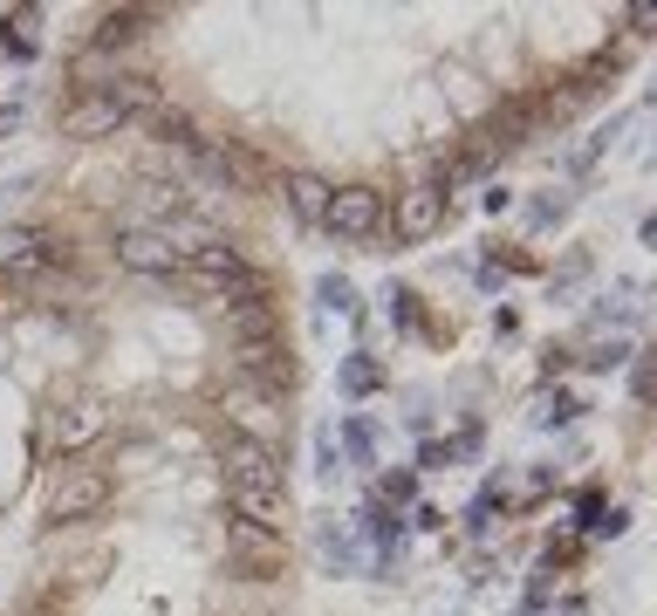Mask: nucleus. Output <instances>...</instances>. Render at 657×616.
<instances>
[{
    "label": "nucleus",
    "mask_w": 657,
    "mask_h": 616,
    "mask_svg": "<svg viewBox=\"0 0 657 616\" xmlns=\"http://www.w3.org/2000/svg\"><path fill=\"white\" fill-rule=\"evenodd\" d=\"M179 281H192V287H213V295H261V274L246 267V254L233 240H205V246H192V254H179Z\"/></svg>",
    "instance_id": "f257e3e1"
},
{
    "label": "nucleus",
    "mask_w": 657,
    "mask_h": 616,
    "mask_svg": "<svg viewBox=\"0 0 657 616\" xmlns=\"http://www.w3.org/2000/svg\"><path fill=\"white\" fill-rule=\"evenodd\" d=\"M110 501H117V473L97 466V460H69V466H55V479H49V521H90V514H103Z\"/></svg>",
    "instance_id": "f03ea898"
},
{
    "label": "nucleus",
    "mask_w": 657,
    "mask_h": 616,
    "mask_svg": "<svg viewBox=\"0 0 657 616\" xmlns=\"http://www.w3.org/2000/svg\"><path fill=\"white\" fill-rule=\"evenodd\" d=\"M213 452H220V466H226V486H281L274 445H261L254 432L220 425V432H213Z\"/></svg>",
    "instance_id": "7ed1b4c3"
},
{
    "label": "nucleus",
    "mask_w": 657,
    "mask_h": 616,
    "mask_svg": "<svg viewBox=\"0 0 657 616\" xmlns=\"http://www.w3.org/2000/svg\"><path fill=\"white\" fill-rule=\"evenodd\" d=\"M281 562H287L281 534L246 527V521H226V568H233V575H246V583H274Z\"/></svg>",
    "instance_id": "20e7f679"
},
{
    "label": "nucleus",
    "mask_w": 657,
    "mask_h": 616,
    "mask_svg": "<svg viewBox=\"0 0 657 616\" xmlns=\"http://www.w3.org/2000/svg\"><path fill=\"white\" fill-rule=\"evenodd\" d=\"M445 213H452L445 185H404L397 205H391V233H397L404 246H425L432 233H445Z\"/></svg>",
    "instance_id": "39448f33"
},
{
    "label": "nucleus",
    "mask_w": 657,
    "mask_h": 616,
    "mask_svg": "<svg viewBox=\"0 0 657 616\" xmlns=\"http://www.w3.org/2000/svg\"><path fill=\"white\" fill-rule=\"evenodd\" d=\"M336 240H370L384 233V192L377 185H336L328 192V220H322Z\"/></svg>",
    "instance_id": "423d86ee"
},
{
    "label": "nucleus",
    "mask_w": 657,
    "mask_h": 616,
    "mask_svg": "<svg viewBox=\"0 0 657 616\" xmlns=\"http://www.w3.org/2000/svg\"><path fill=\"white\" fill-rule=\"evenodd\" d=\"M123 123H131V117H123L103 90H75V97L62 103V117H55V131L75 138V144H97V138H117Z\"/></svg>",
    "instance_id": "0eeeda50"
},
{
    "label": "nucleus",
    "mask_w": 657,
    "mask_h": 616,
    "mask_svg": "<svg viewBox=\"0 0 657 616\" xmlns=\"http://www.w3.org/2000/svg\"><path fill=\"white\" fill-rule=\"evenodd\" d=\"M55 261H69V240L41 226H0V274H41Z\"/></svg>",
    "instance_id": "6e6552de"
},
{
    "label": "nucleus",
    "mask_w": 657,
    "mask_h": 616,
    "mask_svg": "<svg viewBox=\"0 0 657 616\" xmlns=\"http://www.w3.org/2000/svg\"><path fill=\"white\" fill-rule=\"evenodd\" d=\"M240 377L254 391H267V397H281V391H295L302 363H295V350H287L281 336H267V343H240Z\"/></svg>",
    "instance_id": "1a4fd4ad"
},
{
    "label": "nucleus",
    "mask_w": 657,
    "mask_h": 616,
    "mask_svg": "<svg viewBox=\"0 0 657 616\" xmlns=\"http://www.w3.org/2000/svg\"><path fill=\"white\" fill-rule=\"evenodd\" d=\"M117 267L158 274V281H179V246L164 240L158 226H123V233H117Z\"/></svg>",
    "instance_id": "9d476101"
},
{
    "label": "nucleus",
    "mask_w": 657,
    "mask_h": 616,
    "mask_svg": "<svg viewBox=\"0 0 657 616\" xmlns=\"http://www.w3.org/2000/svg\"><path fill=\"white\" fill-rule=\"evenodd\" d=\"M226 501H233V521L246 527H267V534L287 527V486H226Z\"/></svg>",
    "instance_id": "9b49d317"
},
{
    "label": "nucleus",
    "mask_w": 657,
    "mask_h": 616,
    "mask_svg": "<svg viewBox=\"0 0 657 616\" xmlns=\"http://www.w3.org/2000/svg\"><path fill=\"white\" fill-rule=\"evenodd\" d=\"M226 336H233V343H267V336H281V309H274L267 295L226 302Z\"/></svg>",
    "instance_id": "f8f14e48"
},
{
    "label": "nucleus",
    "mask_w": 657,
    "mask_h": 616,
    "mask_svg": "<svg viewBox=\"0 0 657 616\" xmlns=\"http://www.w3.org/2000/svg\"><path fill=\"white\" fill-rule=\"evenodd\" d=\"M34 21H41V8H8V14H0V55H8V62H34L41 55Z\"/></svg>",
    "instance_id": "ddd939ff"
},
{
    "label": "nucleus",
    "mask_w": 657,
    "mask_h": 616,
    "mask_svg": "<svg viewBox=\"0 0 657 616\" xmlns=\"http://www.w3.org/2000/svg\"><path fill=\"white\" fill-rule=\"evenodd\" d=\"M144 21H158V14H151V8H117V14H103V21H97V34H90V49H97V55L131 49V41L144 34Z\"/></svg>",
    "instance_id": "4468645a"
},
{
    "label": "nucleus",
    "mask_w": 657,
    "mask_h": 616,
    "mask_svg": "<svg viewBox=\"0 0 657 616\" xmlns=\"http://www.w3.org/2000/svg\"><path fill=\"white\" fill-rule=\"evenodd\" d=\"M328 192H336L328 179H315V172H295V179H287V213H295L302 226H322V220H328Z\"/></svg>",
    "instance_id": "2eb2a0df"
},
{
    "label": "nucleus",
    "mask_w": 657,
    "mask_h": 616,
    "mask_svg": "<svg viewBox=\"0 0 657 616\" xmlns=\"http://www.w3.org/2000/svg\"><path fill=\"white\" fill-rule=\"evenodd\" d=\"M315 555H322V568H336V575H350L363 555H356V534L350 527H336V514H322L315 521Z\"/></svg>",
    "instance_id": "dca6fc26"
},
{
    "label": "nucleus",
    "mask_w": 657,
    "mask_h": 616,
    "mask_svg": "<svg viewBox=\"0 0 657 616\" xmlns=\"http://www.w3.org/2000/svg\"><path fill=\"white\" fill-rule=\"evenodd\" d=\"M97 432H103V411H97L90 397H75L69 411H55V445H62V452H75V445H90Z\"/></svg>",
    "instance_id": "f3484780"
},
{
    "label": "nucleus",
    "mask_w": 657,
    "mask_h": 616,
    "mask_svg": "<svg viewBox=\"0 0 657 616\" xmlns=\"http://www.w3.org/2000/svg\"><path fill=\"white\" fill-rule=\"evenodd\" d=\"M336 391L343 397H370V391H384V363L370 356V350H350L343 370H336Z\"/></svg>",
    "instance_id": "a211bd4d"
},
{
    "label": "nucleus",
    "mask_w": 657,
    "mask_h": 616,
    "mask_svg": "<svg viewBox=\"0 0 657 616\" xmlns=\"http://www.w3.org/2000/svg\"><path fill=\"white\" fill-rule=\"evenodd\" d=\"M384 302H391V322L404 329V336H418V329H425V295H418V287L391 281V287H384Z\"/></svg>",
    "instance_id": "6ab92c4d"
},
{
    "label": "nucleus",
    "mask_w": 657,
    "mask_h": 616,
    "mask_svg": "<svg viewBox=\"0 0 657 616\" xmlns=\"http://www.w3.org/2000/svg\"><path fill=\"white\" fill-rule=\"evenodd\" d=\"M315 302H322V309H336V315H350V322L363 315V302H356V281H350V274H322V281H315Z\"/></svg>",
    "instance_id": "aec40b11"
},
{
    "label": "nucleus",
    "mask_w": 657,
    "mask_h": 616,
    "mask_svg": "<svg viewBox=\"0 0 657 616\" xmlns=\"http://www.w3.org/2000/svg\"><path fill=\"white\" fill-rule=\"evenodd\" d=\"M343 460L350 466H377V432H370V418H343Z\"/></svg>",
    "instance_id": "412c9836"
},
{
    "label": "nucleus",
    "mask_w": 657,
    "mask_h": 616,
    "mask_svg": "<svg viewBox=\"0 0 657 616\" xmlns=\"http://www.w3.org/2000/svg\"><path fill=\"white\" fill-rule=\"evenodd\" d=\"M370 501H384V507H411L418 501V473L397 466V473H377V486H370Z\"/></svg>",
    "instance_id": "4be33fe9"
},
{
    "label": "nucleus",
    "mask_w": 657,
    "mask_h": 616,
    "mask_svg": "<svg viewBox=\"0 0 657 616\" xmlns=\"http://www.w3.org/2000/svg\"><path fill=\"white\" fill-rule=\"evenodd\" d=\"M493 514H507V486H501V479H486V486L473 493V507H466V527H473V534H486V527H493Z\"/></svg>",
    "instance_id": "5701e85b"
},
{
    "label": "nucleus",
    "mask_w": 657,
    "mask_h": 616,
    "mask_svg": "<svg viewBox=\"0 0 657 616\" xmlns=\"http://www.w3.org/2000/svg\"><path fill=\"white\" fill-rule=\"evenodd\" d=\"M575 411H583V397H568V391H555V397H542V411H534V425H568Z\"/></svg>",
    "instance_id": "b1692460"
},
{
    "label": "nucleus",
    "mask_w": 657,
    "mask_h": 616,
    "mask_svg": "<svg viewBox=\"0 0 657 616\" xmlns=\"http://www.w3.org/2000/svg\"><path fill=\"white\" fill-rule=\"evenodd\" d=\"M336 466H343V452H336V432L322 425V432H315V473H322V479H336Z\"/></svg>",
    "instance_id": "393cba45"
},
{
    "label": "nucleus",
    "mask_w": 657,
    "mask_h": 616,
    "mask_svg": "<svg viewBox=\"0 0 657 616\" xmlns=\"http://www.w3.org/2000/svg\"><path fill=\"white\" fill-rule=\"evenodd\" d=\"M624 356H630L624 343H596L589 356H575V363H583V370H616V363H624Z\"/></svg>",
    "instance_id": "a878e982"
},
{
    "label": "nucleus",
    "mask_w": 657,
    "mask_h": 616,
    "mask_svg": "<svg viewBox=\"0 0 657 616\" xmlns=\"http://www.w3.org/2000/svg\"><path fill=\"white\" fill-rule=\"evenodd\" d=\"M596 514H603V486H583L575 493V527H596Z\"/></svg>",
    "instance_id": "bb28decb"
},
{
    "label": "nucleus",
    "mask_w": 657,
    "mask_h": 616,
    "mask_svg": "<svg viewBox=\"0 0 657 616\" xmlns=\"http://www.w3.org/2000/svg\"><path fill=\"white\" fill-rule=\"evenodd\" d=\"M583 274H589V254H583V246H575V254H568L562 267H555V287H575Z\"/></svg>",
    "instance_id": "cd10ccee"
},
{
    "label": "nucleus",
    "mask_w": 657,
    "mask_h": 616,
    "mask_svg": "<svg viewBox=\"0 0 657 616\" xmlns=\"http://www.w3.org/2000/svg\"><path fill=\"white\" fill-rule=\"evenodd\" d=\"M562 213H568V199H534V205H527V220H534V226H555Z\"/></svg>",
    "instance_id": "c85d7f7f"
},
{
    "label": "nucleus",
    "mask_w": 657,
    "mask_h": 616,
    "mask_svg": "<svg viewBox=\"0 0 657 616\" xmlns=\"http://www.w3.org/2000/svg\"><path fill=\"white\" fill-rule=\"evenodd\" d=\"M630 397H637V404H650V356H637V363H630Z\"/></svg>",
    "instance_id": "c756f323"
},
{
    "label": "nucleus",
    "mask_w": 657,
    "mask_h": 616,
    "mask_svg": "<svg viewBox=\"0 0 657 616\" xmlns=\"http://www.w3.org/2000/svg\"><path fill=\"white\" fill-rule=\"evenodd\" d=\"M568 363H575V350H542V377L555 384V377H562V370H568Z\"/></svg>",
    "instance_id": "7c9ffc66"
},
{
    "label": "nucleus",
    "mask_w": 657,
    "mask_h": 616,
    "mask_svg": "<svg viewBox=\"0 0 657 616\" xmlns=\"http://www.w3.org/2000/svg\"><path fill=\"white\" fill-rule=\"evenodd\" d=\"M555 479H562V473H555V466H534V473H527V501H542V493H548V486H555Z\"/></svg>",
    "instance_id": "2f4dec72"
},
{
    "label": "nucleus",
    "mask_w": 657,
    "mask_h": 616,
    "mask_svg": "<svg viewBox=\"0 0 657 616\" xmlns=\"http://www.w3.org/2000/svg\"><path fill=\"white\" fill-rule=\"evenodd\" d=\"M404 527H425V534H438V527H445V514H438V507H411V521H404Z\"/></svg>",
    "instance_id": "473e14b6"
},
{
    "label": "nucleus",
    "mask_w": 657,
    "mask_h": 616,
    "mask_svg": "<svg viewBox=\"0 0 657 616\" xmlns=\"http://www.w3.org/2000/svg\"><path fill=\"white\" fill-rule=\"evenodd\" d=\"M657 28V8H644V0H637V8H630V34H650Z\"/></svg>",
    "instance_id": "72a5a7b5"
},
{
    "label": "nucleus",
    "mask_w": 657,
    "mask_h": 616,
    "mask_svg": "<svg viewBox=\"0 0 657 616\" xmlns=\"http://www.w3.org/2000/svg\"><path fill=\"white\" fill-rule=\"evenodd\" d=\"M14 123H21V103H0V138H8Z\"/></svg>",
    "instance_id": "f704fd0d"
}]
</instances>
